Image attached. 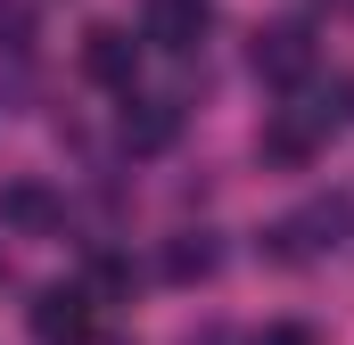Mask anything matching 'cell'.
Masks as SVG:
<instances>
[{"label":"cell","instance_id":"1","mask_svg":"<svg viewBox=\"0 0 354 345\" xmlns=\"http://www.w3.org/2000/svg\"><path fill=\"white\" fill-rule=\"evenodd\" d=\"M272 239H280V255H288V263L330 255V247H354V206H346V197H313V206H305V214H288Z\"/></svg>","mask_w":354,"mask_h":345},{"label":"cell","instance_id":"2","mask_svg":"<svg viewBox=\"0 0 354 345\" xmlns=\"http://www.w3.org/2000/svg\"><path fill=\"white\" fill-rule=\"evenodd\" d=\"M248 58H256V75H264L272 90H297L305 75H313V58H322V50H313V33H305V25H264Z\"/></svg>","mask_w":354,"mask_h":345},{"label":"cell","instance_id":"3","mask_svg":"<svg viewBox=\"0 0 354 345\" xmlns=\"http://www.w3.org/2000/svg\"><path fill=\"white\" fill-rule=\"evenodd\" d=\"M0 222L25 230V239H50V230H66V197L50 181H8L0 189Z\"/></svg>","mask_w":354,"mask_h":345},{"label":"cell","instance_id":"4","mask_svg":"<svg viewBox=\"0 0 354 345\" xmlns=\"http://www.w3.org/2000/svg\"><path fill=\"white\" fill-rule=\"evenodd\" d=\"M83 75L107 90H132V75H140V41L124 33V25H91L83 33Z\"/></svg>","mask_w":354,"mask_h":345},{"label":"cell","instance_id":"5","mask_svg":"<svg viewBox=\"0 0 354 345\" xmlns=\"http://www.w3.org/2000/svg\"><path fill=\"white\" fill-rule=\"evenodd\" d=\"M174 140H181V107L174 99H132L124 107V148L132 157H165Z\"/></svg>","mask_w":354,"mask_h":345},{"label":"cell","instance_id":"6","mask_svg":"<svg viewBox=\"0 0 354 345\" xmlns=\"http://www.w3.org/2000/svg\"><path fill=\"white\" fill-rule=\"evenodd\" d=\"M83 329H91L83 288H41V296H33V337L41 345H75Z\"/></svg>","mask_w":354,"mask_h":345},{"label":"cell","instance_id":"7","mask_svg":"<svg viewBox=\"0 0 354 345\" xmlns=\"http://www.w3.org/2000/svg\"><path fill=\"white\" fill-rule=\"evenodd\" d=\"M206 0H149V41H165V50H189L198 33H206Z\"/></svg>","mask_w":354,"mask_h":345},{"label":"cell","instance_id":"8","mask_svg":"<svg viewBox=\"0 0 354 345\" xmlns=\"http://www.w3.org/2000/svg\"><path fill=\"white\" fill-rule=\"evenodd\" d=\"M214 263H223V247L198 230V239H174V247H165V279H206Z\"/></svg>","mask_w":354,"mask_h":345},{"label":"cell","instance_id":"9","mask_svg":"<svg viewBox=\"0 0 354 345\" xmlns=\"http://www.w3.org/2000/svg\"><path fill=\"white\" fill-rule=\"evenodd\" d=\"M33 41V17H25V0H0V50H25Z\"/></svg>","mask_w":354,"mask_h":345},{"label":"cell","instance_id":"10","mask_svg":"<svg viewBox=\"0 0 354 345\" xmlns=\"http://www.w3.org/2000/svg\"><path fill=\"white\" fill-rule=\"evenodd\" d=\"M248 345H313V329H297V321H272V329H256Z\"/></svg>","mask_w":354,"mask_h":345}]
</instances>
